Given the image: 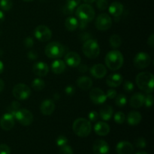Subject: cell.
<instances>
[{
    "instance_id": "cell-1",
    "label": "cell",
    "mask_w": 154,
    "mask_h": 154,
    "mask_svg": "<svg viewBox=\"0 0 154 154\" xmlns=\"http://www.w3.org/2000/svg\"><path fill=\"white\" fill-rule=\"evenodd\" d=\"M135 81L138 88L144 93L149 94L153 92L154 77L150 72H141L136 76Z\"/></svg>"
},
{
    "instance_id": "cell-2",
    "label": "cell",
    "mask_w": 154,
    "mask_h": 154,
    "mask_svg": "<svg viewBox=\"0 0 154 154\" xmlns=\"http://www.w3.org/2000/svg\"><path fill=\"white\" fill-rule=\"evenodd\" d=\"M107 67L112 71L120 69L123 66L124 59L121 52L117 50L111 51L107 54L105 59Z\"/></svg>"
},
{
    "instance_id": "cell-3",
    "label": "cell",
    "mask_w": 154,
    "mask_h": 154,
    "mask_svg": "<svg viewBox=\"0 0 154 154\" xmlns=\"http://www.w3.org/2000/svg\"><path fill=\"white\" fill-rule=\"evenodd\" d=\"M72 129L76 135L81 138H86L90 134L92 130L91 123L85 118H78L75 120L72 126Z\"/></svg>"
},
{
    "instance_id": "cell-4",
    "label": "cell",
    "mask_w": 154,
    "mask_h": 154,
    "mask_svg": "<svg viewBox=\"0 0 154 154\" xmlns=\"http://www.w3.org/2000/svg\"><path fill=\"white\" fill-rule=\"evenodd\" d=\"M75 14L80 21H83L87 23L91 22L95 17L94 9L90 5L87 4V3L78 6V8L76 9Z\"/></svg>"
},
{
    "instance_id": "cell-5",
    "label": "cell",
    "mask_w": 154,
    "mask_h": 154,
    "mask_svg": "<svg viewBox=\"0 0 154 154\" xmlns=\"http://www.w3.org/2000/svg\"><path fill=\"white\" fill-rule=\"evenodd\" d=\"M82 51L87 58L96 59L100 54V47L96 40L90 38L84 42Z\"/></svg>"
},
{
    "instance_id": "cell-6",
    "label": "cell",
    "mask_w": 154,
    "mask_h": 154,
    "mask_svg": "<svg viewBox=\"0 0 154 154\" xmlns=\"http://www.w3.org/2000/svg\"><path fill=\"white\" fill-rule=\"evenodd\" d=\"M45 54L48 57L51 59L61 58L64 55L65 48L60 42H53L48 44L45 50Z\"/></svg>"
},
{
    "instance_id": "cell-7",
    "label": "cell",
    "mask_w": 154,
    "mask_h": 154,
    "mask_svg": "<svg viewBox=\"0 0 154 154\" xmlns=\"http://www.w3.org/2000/svg\"><path fill=\"white\" fill-rule=\"evenodd\" d=\"M14 117L16 119L22 126H27L32 124L34 117L31 111L27 109H19L14 114Z\"/></svg>"
},
{
    "instance_id": "cell-8",
    "label": "cell",
    "mask_w": 154,
    "mask_h": 154,
    "mask_svg": "<svg viewBox=\"0 0 154 154\" xmlns=\"http://www.w3.org/2000/svg\"><path fill=\"white\" fill-rule=\"evenodd\" d=\"M14 97L20 101H23L28 99L31 95V90L24 84H17L14 87L12 90Z\"/></svg>"
},
{
    "instance_id": "cell-9",
    "label": "cell",
    "mask_w": 154,
    "mask_h": 154,
    "mask_svg": "<svg viewBox=\"0 0 154 154\" xmlns=\"http://www.w3.org/2000/svg\"><path fill=\"white\" fill-rule=\"evenodd\" d=\"M95 25L98 30L106 31L112 26V19L108 14H101L96 18Z\"/></svg>"
},
{
    "instance_id": "cell-10",
    "label": "cell",
    "mask_w": 154,
    "mask_h": 154,
    "mask_svg": "<svg viewBox=\"0 0 154 154\" xmlns=\"http://www.w3.org/2000/svg\"><path fill=\"white\" fill-rule=\"evenodd\" d=\"M151 62L150 55L145 52H139L135 55L133 63L136 68L139 69H145L148 67Z\"/></svg>"
},
{
    "instance_id": "cell-11",
    "label": "cell",
    "mask_w": 154,
    "mask_h": 154,
    "mask_svg": "<svg viewBox=\"0 0 154 154\" xmlns=\"http://www.w3.org/2000/svg\"><path fill=\"white\" fill-rule=\"evenodd\" d=\"M34 35L40 42H48L52 37V32L49 27L44 25L38 26L34 31Z\"/></svg>"
},
{
    "instance_id": "cell-12",
    "label": "cell",
    "mask_w": 154,
    "mask_h": 154,
    "mask_svg": "<svg viewBox=\"0 0 154 154\" xmlns=\"http://www.w3.org/2000/svg\"><path fill=\"white\" fill-rule=\"evenodd\" d=\"M90 98L92 102L96 105H101L105 103L107 99L106 94L99 88L92 89L90 92Z\"/></svg>"
},
{
    "instance_id": "cell-13",
    "label": "cell",
    "mask_w": 154,
    "mask_h": 154,
    "mask_svg": "<svg viewBox=\"0 0 154 154\" xmlns=\"http://www.w3.org/2000/svg\"><path fill=\"white\" fill-rule=\"evenodd\" d=\"M14 117L10 113H6L0 119V126L5 131H9L14 126Z\"/></svg>"
},
{
    "instance_id": "cell-14",
    "label": "cell",
    "mask_w": 154,
    "mask_h": 154,
    "mask_svg": "<svg viewBox=\"0 0 154 154\" xmlns=\"http://www.w3.org/2000/svg\"><path fill=\"white\" fill-rule=\"evenodd\" d=\"M81 57L76 52H69L65 56V63L70 67H78L81 64Z\"/></svg>"
},
{
    "instance_id": "cell-15",
    "label": "cell",
    "mask_w": 154,
    "mask_h": 154,
    "mask_svg": "<svg viewBox=\"0 0 154 154\" xmlns=\"http://www.w3.org/2000/svg\"><path fill=\"white\" fill-rule=\"evenodd\" d=\"M93 150L94 154H108L109 146L106 141L99 139L95 141L93 144Z\"/></svg>"
},
{
    "instance_id": "cell-16",
    "label": "cell",
    "mask_w": 154,
    "mask_h": 154,
    "mask_svg": "<svg viewBox=\"0 0 154 154\" xmlns=\"http://www.w3.org/2000/svg\"><path fill=\"white\" fill-rule=\"evenodd\" d=\"M54 110H55V104L51 99H45L40 105V111L43 115H51L54 113Z\"/></svg>"
},
{
    "instance_id": "cell-17",
    "label": "cell",
    "mask_w": 154,
    "mask_h": 154,
    "mask_svg": "<svg viewBox=\"0 0 154 154\" xmlns=\"http://www.w3.org/2000/svg\"><path fill=\"white\" fill-rule=\"evenodd\" d=\"M116 151L118 154H132L134 151V147L129 141H123L117 144Z\"/></svg>"
},
{
    "instance_id": "cell-18",
    "label": "cell",
    "mask_w": 154,
    "mask_h": 154,
    "mask_svg": "<svg viewBox=\"0 0 154 154\" xmlns=\"http://www.w3.org/2000/svg\"><path fill=\"white\" fill-rule=\"evenodd\" d=\"M32 72L35 75L38 77L46 76L49 72V67L47 63L44 62H38L33 66Z\"/></svg>"
},
{
    "instance_id": "cell-19",
    "label": "cell",
    "mask_w": 154,
    "mask_h": 154,
    "mask_svg": "<svg viewBox=\"0 0 154 154\" xmlns=\"http://www.w3.org/2000/svg\"><path fill=\"white\" fill-rule=\"evenodd\" d=\"M90 72L92 76L97 79H100V78H103L106 75L107 69L104 65L96 64L92 66Z\"/></svg>"
},
{
    "instance_id": "cell-20",
    "label": "cell",
    "mask_w": 154,
    "mask_h": 154,
    "mask_svg": "<svg viewBox=\"0 0 154 154\" xmlns=\"http://www.w3.org/2000/svg\"><path fill=\"white\" fill-rule=\"evenodd\" d=\"M123 77L120 74L114 73L109 75L106 79V84L108 87L111 88L117 87L123 83Z\"/></svg>"
},
{
    "instance_id": "cell-21",
    "label": "cell",
    "mask_w": 154,
    "mask_h": 154,
    "mask_svg": "<svg viewBox=\"0 0 154 154\" xmlns=\"http://www.w3.org/2000/svg\"><path fill=\"white\" fill-rule=\"evenodd\" d=\"M144 99H145V96L144 93H136L130 99V106L133 108H139L144 105Z\"/></svg>"
},
{
    "instance_id": "cell-22",
    "label": "cell",
    "mask_w": 154,
    "mask_h": 154,
    "mask_svg": "<svg viewBox=\"0 0 154 154\" xmlns=\"http://www.w3.org/2000/svg\"><path fill=\"white\" fill-rule=\"evenodd\" d=\"M108 10H109V13L112 16L117 18L121 16L124 10V7H123V5L120 2H114L110 5Z\"/></svg>"
},
{
    "instance_id": "cell-23",
    "label": "cell",
    "mask_w": 154,
    "mask_h": 154,
    "mask_svg": "<svg viewBox=\"0 0 154 154\" xmlns=\"http://www.w3.org/2000/svg\"><path fill=\"white\" fill-rule=\"evenodd\" d=\"M94 131L98 135L105 136L110 132V126L105 122H98L94 126Z\"/></svg>"
},
{
    "instance_id": "cell-24",
    "label": "cell",
    "mask_w": 154,
    "mask_h": 154,
    "mask_svg": "<svg viewBox=\"0 0 154 154\" xmlns=\"http://www.w3.org/2000/svg\"><path fill=\"white\" fill-rule=\"evenodd\" d=\"M51 70L54 72V74H57V75H60V74L63 73L66 70V65L64 61L61 60H59V59H56L52 63H51Z\"/></svg>"
},
{
    "instance_id": "cell-25",
    "label": "cell",
    "mask_w": 154,
    "mask_h": 154,
    "mask_svg": "<svg viewBox=\"0 0 154 154\" xmlns=\"http://www.w3.org/2000/svg\"><path fill=\"white\" fill-rule=\"evenodd\" d=\"M77 85L80 89L83 90H88L91 89L93 86V81L87 76L80 77L77 80Z\"/></svg>"
},
{
    "instance_id": "cell-26",
    "label": "cell",
    "mask_w": 154,
    "mask_h": 154,
    "mask_svg": "<svg viewBox=\"0 0 154 154\" xmlns=\"http://www.w3.org/2000/svg\"><path fill=\"white\" fill-rule=\"evenodd\" d=\"M142 120V116L138 111H132L129 112L127 116V123L130 126H137L141 123Z\"/></svg>"
},
{
    "instance_id": "cell-27",
    "label": "cell",
    "mask_w": 154,
    "mask_h": 154,
    "mask_svg": "<svg viewBox=\"0 0 154 154\" xmlns=\"http://www.w3.org/2000/svg\"><path fill=\"white\" fill-rule=\"evenodd\" d=\"M113 112H114V110L112 107L110 105H105L99 111V116L103 120L108 121L112 117Z\"/></svg>"
},
{
    "instance_id": "cell-28",
    "label": "cell",
    "mask_w": 154,
    "mask_h": 154,
    "mask_svg": "<svg viewBox=\"0 0 154 154\" xmlns=\"http://www.w3.org/2000/svg\"><path fill=\"white\" fill-rule=\"evenodd\" d=\"M65 26L69 31H75L78 27V20L74 17H69L65 21Z\"/></svg>"
},
{
    "instance_id": "cell-29",
    "label": "cell",
    "mask_w": 154,
    "mask_h": 154,
    "mask_svg": "<svg viewBox=\"0 0 154 154\" xmlns=\"http://www.w3.org/2000/svg\"><path fill=\"white\" fill-rule=\"evenodd\" d=\"M109 43H110V45L111 46V48H120L122 43L121 38H120V36L119 35H117V34L112 35L110 37Z\"/></svg>"
},
{
    "instance_id": "cell-30",
    "label": "cell",
    "mask_w": 154,
    "mask_h": 154,
    "mask_svg": "<svg viewBox=\"0 0 154 154\" xmlns=\"http://www.w3.org/2000/svg\"><path fill=\"white\" fill-rule=\"evenodd\" d=\"M45 87V83L41 78H35L32 82V87L36 91H41Z\"/></svg>"
},
{
    "instance_id": "cell-31",
    "label": "cell",
    "mask_w": 154,
    "mask_h": 154,
    "mask_svg": "<svg viewBox=\"0 0 154 154\" xmlns=\"http://www.w3.org/2000/svg\"><path fill=\"white\" fill-rule=\"evenodd\" d=\"M115 104L119 108H123L127 103V99L123 94H120L115 97Z\"/></svg>"
},
{
    "instance_id": "cell-32",
    "label": "cell",
    "mask_w": 154,
    "mask_h": 154,
    "mask_svg": "<svg viewBox=\"0 0 154 154\" xmlns=\"http://www.w3.org/2000/svg\"><path fill=\"white\" fill-rule=\"evenodd\" d=\"M13 2L12 0H0V8L4 11H8L12 8Z\"/></svg>"
},
{
    "instance_id": "cell-33",
    "label": "cell",
    "mask_w": 154,
    "mask_h": 154,
    "mask_svg": "<svg viewBox=\"0 0 154 154\" xmlns=\"http://www.w3.org/2000/svg\"><path fill=\"white\" fill-rule=\"evenodd\" d=\"M114 120L117 124H123L124 123L125 120H126V117H125L124 113L122 111H118L116 113L114 116Z\"/></svg>"
},
{
    "instance_id": "cell-34",
    "label": "cell",
    "mask_w": 154,
    "mask_h": 154,
    "mask_svg": "<svg viewBox=\"0 0 154 154\" xmlns=\"http://www.w3.org/2000/svg\"><path fill=\"white\" fill-rule=\"evenodd\" d=\"M20 105L19 102L17 101H14L11 105V106H9V108H8V110L9 111L8 113H10L12 115H14V113L20 109Z\"/></svg>"
},
{
    "instance_id": "cell-35",
    "label": "cell",
    "mask_w": 154,
    "mask_h": 154,
    "mask_svg": "<svg viewBox=\"0 0 154 154\" xmlns=\"http://www.w3.org/2000/svg\"><path fill=\"white\" fill-rule=\"evenodd\" d=\"M56 143H57V146H59L60 147H63V146L67 144L68 139L66 136H64V135H60V136L57 138Z\"/></svg>"
},
{
    "instance_id": "cell-36",
    "label": "cell",
    "mask_w": 154,
    "mask_h": 154,
    "mask_svg": "<svg viewBox=\"0 0 154 154\" xmlns=\"http://www.w3.org/2000/svg\"><path fill=\"white\" fill-rule=\"evenodd\" d=\"M144 105H145V106L147 107V108H150V107L153 106V96H152L150 93H149V95H147V96H145Z\"/></svg>"
},
{
    "instance_id": "cell-37",
    "label": "cell",
    "mask_w": 154,
    "mask_h": 154,
    "mask_svg": "<svg viewBox=\"0 0 154 154\" xmlns=\"http://www.w3.org/2000/svg\"><path fill=\"white\" fill-rule=\"evenodd\" d=\"M135 144L138 148H144V147H146V146H147V142H146L145 139H144V138L140 137V138H138V139L135 141Z\"/></svg>"
},
{
    "instance_id": "cell-38",
    "label": "cell",
    "mask_w": 154,
    "mask_h": 154,
    "mask_svg": "<svg viewBox=\"0 0 154 154\" xmlns=\"http://www.w3.org/2000/svg\"><path fill=\"white\" fill-rule=\"evenodd\" d=\"M134 87H135V86H134L133 83L129 81H125L124 84H123V89L127 93H130V92L133 91Z\"/></svg>"
},
{
    "instance_id": "cell-39",
    "label": "cell",
    "mask_w": 154,
    "mask_h": 154,
    "mask_svg": "<svg viewBox=\"0 0 154 154\" xmlns=\"http://www.w3.org/2000/svg\"><path fill=\"white\" fill-rule=\"evenodd\" d=\"M60 154H73V150L70 146L66 144L60 147Z\"/></svg>"
},
{
    "instance_id": "cell-40",
    "label": "cell",
    "mask_w": 154,
    "mask_h": 154,
    "mask_svg": "<svg viewBox=\"0 0 154 154\" xmlns=\"http://www.w3.org/2000/svg\"><path fill=\"white\" fill-rule=\"evenodd\" d=\"M108 1L107 0H97L96 2V5L99 10L104 11L108 8Z\"/></svg>"
},
{
    "instance_id": "cell-41",
    "label": "cell",
    "mask_w": 154,
    "mask_h": 154,
    "mask_svg": "<svg viewBox=\"0 0 154 154\" xmlns=\"http://www.w3.org/2000/svg\"><path fill=\"white\" fill-rule=\"evenodd\" d=\"M99 114L96 111H90L88 114V118L90 122H96L99 119Z\"/></svg>"
},
{
    "instance_id": "cell-42",
    "label": "cell",
    "mask_w": 154,
    "mask_h": 154,
    "mask_svg": "<svg viewBox=\"0 0 154 154\" xmlns=\"http://www.w3.org/2000/svg\"><path fill=\"white\" fill-rule=\"evenodd\" d=\"M24 46L26 48H31L34 45V40H33L32 38L31 37H27L24 39Z\"/></svg>"
},
{
    "instance_id": "cell-43",
    "label": "cell",
    "mask_w": 154,
    "mask_h": 154,
    "mask_svg": "<svg viewBox=\"0 0 154 154\" xmlns=\"http://www.w3.org/2000/svg\"><path fill=\"white\" fill-rule=\"evenodd\" d=\"M0 154H11V149L7 144H0Z\"/></svg>"
},
{
    "instance_id": "cell-44",
    "label": "cell",
    "mask_w": 154,
    "mask_h": 154,
    "mask_svg": "<svg viewBox=\"0 0 154 154\" xmlns=\"http://www.w3.org/2000/svg\"><path fill=\"white\" fill-rule=\"evenodd\" d=\"M117 91H116L114 89H109V90L107 91V94L106 96L107 98L110 99H115V97L117 96Z\"/></svg>"
},
{
    "instance_id": "cell-45",
    "label": "cell",
    "mask_w": 154,
    "mask_h": 154,
    "mask_svg": "<svg viewBox=\"0 0 154 154\" xmlns=\"http://www.w3.org/2000/svg\"><path fill=\"white\" fill-rule=\"evenodd\" d=\"M75 8H72V6H70L69 5L66 4V5L63 7V12H64L66 14H72L74 13V11Z\"/></svg>"
},
{
    "instance_id": "cell-46",
    "label": "cell",
    "mask_w": 154,
    "mask_h": 154,
    "mask_svg": "<svg viewBox=\"0 0 154 154\" xmlns=\"http://www.w3.org/2000/svg\"><path fill=\"white\" fill-rule=\"evenodd\" d=\"M27 57L30 60H35L38 58V53L36 51H30L27 54Z\"/></svg>"
},
{
    "instance_id": "cell-47",
    "label": "cell",
    "mask_w": 154,
    "mask_h": 154,
    "mask_svg": "<svg viewBox=\"0 0 154 154\" xmlns=\"http://www.w3.org/2000/svg\"><path fill=\"white\" fill-rule=\"evenodd\" d=\"M80 3H81V0H66V4L72 6L74 8L78 7L80 5Z\"/></svg>"
},
{
    "instance_id": "cell-48",
    "label": "cell",
    "mask_w": 154,
    "mask_h": 154,
    "mask_svg": "<svg viewBox=\"0 0 154 154\" xmlns=\"http://www.w3.org/2000/svg\"><path fill=\"white\" fill-rule=\"evenodd\" d=\"M75 88L72 86H68L65 89V92H66V93L68 96H72L75 93Z\"/></svg>"
},
{
    "instance_id": "cell-49",
    "label": "cell",
    "mask_w": 154,
    "mask_h": 154,
    "mask_svg": "<svg viewBox=\"0 0 154 154\" xmlns=\"http://www.w3.org/2000/svg\"><path fill=\"white\" fill-rule=\"evenodd\" d=\"M147 44H148V45L150 47V48H153V46H154V34L153 33H152V34L150 35V37L148 38V39H147Z\"/></svg>"
},
{
    "instance_id": "cell-50",
    "label": "cell",
    "mask_w": 154,
    "mask_h": 154,
    "mask_svg": "<svg viewBox=\"0 0 154 154\" xmlns=\"http://www.w3.org/2000/svg\"><path fill=\"white\" fill-rule=\"evenodd\" d=\"M78 67V70H79V72H87V71H88V66H87L86 64H82V65L80 64Z\"/></svg>"
},
{
    "instance_id": "cell-51",
    "label": "cell",
    "mask_w": 154,
    "mask_h": 154,
    "mask_svg": "<svg viewBox=\"0 0 154 154\" xmlns=\"http://www.w3.org/2000/svg\"><path fill=\"white\" fill-rule=\"evenodd\" d=\"M5 20V14L2 12V11L0 10V24Z\"/></svg>"
},
{
    "instance_id": "cell-52",
    "label": "cell",
    "mask_w": 154,
    "mask_h": 154,
    "mask_svg": "<svg viewBox=\"0 0 154 154\" xmlns=\"http://www.w3.org/2000/svg\"><path fill=\"white\" fill-rule=\"evenodd\" d=\"M4 88H5L4 81H3L2 79H0V93H1L3 90H4Z\"/></svg>"
},
{
    "instance_id": "cell-53",
    "label": "cell",
    "mask_w": 154,
    "mask_h": 154,
    "mask_svg": "<svg viewBox=\"0 0 154 154\" xmlns=\"http://www.w3.org/2000/svg\"><path fill=\"white\" fill-rule=\"evenodd\" d=\"M4 71V64H3L2 62L0 60V74H2Z\"/></svg>"
},
{
    "instance_id": "cell-54",
    "label": "cell",
    "mask_w": 154,
    "mask_h": 154,
    "mask_svg": "<svg viewBox=\"0 0 154 154\" xmlns=\"http://www.w3.org/2000/svg\"><path fill=\"white\" fill-rule=\"evenodd\" d=\"M83 1H84L85 3H87V4H90V3L94 2L96 0H83Z\"/></svg>"
},
{
    "instance_id": "cell-55",
    "label": "cell",
    "mask_w": 154,
    "mask_h": 154,
    "mask_svg": "<svg viewBox=\"0 0 154 154\" xmlns=\"http://www.w3.org/2000/svg\"><path fill=\"white\" fill-rule=\"evenodd\" d=\"M135 154H148L147 153H146V152H144V151H141V152H138L137 153Z\"/></svg>"
},
{
    "instance_id": "cell-56",
    "label": "cell",
    "mask_w": 154,
    "mask_h": 154,
    "mask_svg": "<svg viewBox=\"0 0 154 154\" xmlns=\"http://www.w3.org/2000/svg\"><path fill=\"white\" fill-rule=\"evenodd\" d=\"M23 1H24V2H32V1H33V0H23Z\"/></svg>"
}]
</instances>
